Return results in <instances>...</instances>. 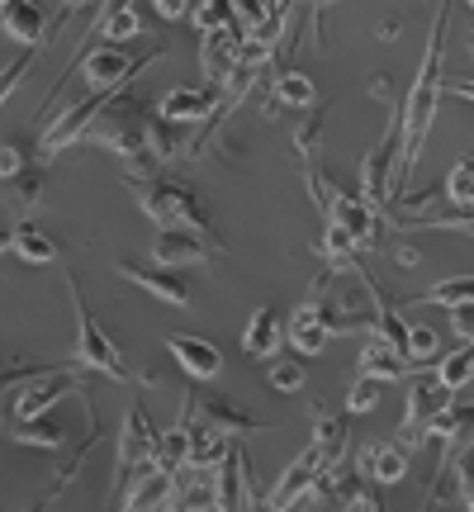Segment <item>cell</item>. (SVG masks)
Listing matches in <instances>:
<instances>
[{
    "label": "cell",
    "mask_w": 474,
    "mask_h": 512,
    "mask_svg": "<svg viewBox=\"0 0 474 512\" xmlns=\"http://www.w3.org/2000/svg\"><path fill=\"white\" fill-rule=\"evenodd\" d=\"M361 512H384V498H380V484H361Z\"/></svg>",
    "instance_id": "681fc988"
},
{
    "label": "cell",
    "mask_w": 474,
    "mask_h": 512,
    "mask_svg": "<svg viewBox=\"0 0 474 512\" xmlns=\"http://www.w3.org/2000/svg\"><path fill=\"white\" fill-rule=\"evenodd\" d=\"M157 57H162V48L147 57H128L124 48L95 43V48H86V57H81V72H86V86H91V91H119V86H128L138 72H147Z\"/></svg>",
    "instance_id": "8fae6325"
},
{
    "label": "cell",
    "mask_w": 474,
    "mask_h": 512,
    "mask_svg": "<svg viewBox=\"0 0 474 512\" xmlns=\"http://www.w3.org/2000/svg\"><path fill=\"white\" fill-rule=\"evenodd\" d=\"M152 261L166 271H209L223 261V238L219 233H190V228H162L152 238Z\"/></svg>",
    "instance_id": "ba28073f"
},
{
    "label": "cell",
    "mask_w": 474,
    "mask_h": 512,
    "mask_svg": "<svg viewBox=\"0 0 474 512\" xmlns=\"http://www.w3.org/2000/svg\"><path fill=\"white\" fill-rule=\"evenodd\" d=\"M394 261H399V266H418L422 252L413 247V242H399V247H394Z\"/></svg>",
    "instance_id": "f907efd6"
},
{
    "label": "cell",
    "mask_w": 474,
    "mask_h": 512,
    "mask_svg": "<svg viewBox=\"0 0 474 512\" xmlns=\"http://www.w3.org/2000/svg\"><path fill=\"white\" fill-rule=\"evenodd\" d=\"M43 200H48V171L43 166H24L19 176L0 181V204L15 209V214H34Z\"/></svg>",
    "instance_id": "1f68e13d"
},
{
    "label": "cell",
    "mask_w": 474,
    "mask_h": 512,
    "mask_svg": "<svg viewBox=\"0 0 474 512\" xmlns=\"http://www.w3.org/2000/svg\"><path fill=\"white\" fill-rule=\"evenodd\" d=\"M114 275L128 280V285H138V290H147L152 299L171 304V309H190V304H195V280L185 271H166L157 261H119Z\"/></svg>",
    "instance_id": "7c38bea8"
},
{
    "label": "cell",
    "mask_w": 474,
    "mask_h": 512,
    "mask_svg": "<svg viewBox=\"0 0 474 512\" xmlns=\"http://www.w3.org/2000/svg\"><path fill=\"white\" fill-rule=\"evenodd\" d=\"M152 10H157V19H166V24H171V19H190V5H185V0H157Z\"/></svg>",
    "instance_id": "c3c4849f"
},
{
    "label": "cell",
    "mask_w": 474,
    "mask_h": 512,
    "mask_svg": "<svg viewBox=\"0 0 474 512\" xmlns=\"http://www.w3.org/2000/svg\"><path fill=\"white\" fill-rule=\"evenodd\" d=\"M328 223H337L351 242H356V252H375L380 247V214L361 200V195H351L347 185H328Z\"/></svg>",
    "instance_id": "4fadbf2b"
},
{
    "label": "cell",
    "mask_w": 474,
    "mask_h": 512,
    "mask_svg": "<svg viewBox=\"0 0 474 512\" xmlns=\"http://www.w3.org/2000/svg\"><path fill=\"white\" fill-rule=\"evenodd\" d=\"M470 380H474V342H460L456 351H446L437 361V384L446 394H456V389H465Z\"/></svg>",
    "instance_id": "8d00e7d4"
},
{
    "label": "cell",
    "mask_w": 474,
    "mask_h": 512,
    "mask_svg": "<svg viewBox=\"0 0 474 512\" xmlns=\"http://www.w3.org/2000/svg\"><path fill=\"white\" fill-rule=\"evenodd\" d=\"M470 15H474V0H470Z\"/></svg>",
    "instance_id": "11a10c76"
},
{
    "label": "cell",
    "mask_w": 474,
    "mask_h": 512,
    "mask_svg": "<svg viewBox=\"0 0 474 512\" xmlns=\"http://www.w3.org/2000/svg\"><path fill=\"white\" fill-rule=\"evenodd\" d=\"M446 19H451V5H437L432 10V24H427V48H422L418 76L403 95V157H399V190L408 185L413 166H418L422 147H427V133L437 124V105L441 91H446Z\"/></svg>",
    "instance_id": "6da1fadb"
},
{
    "label": "cell",
    "mask_w": 474,
    "mask_h": 512,
    "mask_svg": "<svg viewBox=\"0 0 474 512\" xmlns=\"http://www.w3.org/2000/svg\"><path fill=\"white\" fill-rule=\"evenodd\" d=\"M86 370H76L72 361H62V366H48L43 375L34 380H24L10 394V418L15 422H34V418H48L62 399H76V394H86Z\"/></svg>",
    "instance_id": "52a82bcc"
},
{
    "label": "cell",
    "mask_w": 474,
    "mask_h": 512,
    "mask_svg": "<svg viewBox=\"0 0 474 512\" xmlns=\"http://www.w3.org/2000/svg\"><path fill=\"white\" fill-rule=\"evenodd\" d=\"M318 475H323V465H318V456L304 446V456H294L290 465L275 475V484L266 489V498H261V512H294L304 498L313 494Z\"/></svg>",
    "instance_id": "e0dca14e"
},
{
    "label": "cell",
    "mask_w": 474,
    "mask_h": 512,
    "mask_svg": "<svg viewBox=\"0 0 474 512\" xmlns=\"http://www.w3.org/2000/svg\"><path fill=\"white\" fill-rule=\"evenodd\" d=\"M5 370H10V366H5ZM5 370H0V375H5Z\"/></svg>",
    "instance_id": "9f6ffc18"
},
{
    "label": "cell",
    "mask_w": 474,
    "mask_h": 512,
    "mask_svg": "<svg viewBox=\"0 0 474 512\" xmlns=\"http://www.w3.org/2000/svg\"><path fill=\"white\" fill-rule=\"evenodd\" d=\"M256 512H261V508H256Z\"/></svg>",
    "instance_id": "6f0895ef"
},
{
    "label": "cell",
    "mask_w": 474,
    "mask_h": 512,
    "mask_svg": "<svg viewBox=\"0 0 474 512\" xmlns=\"http://www.w3.org/2000/svg\"><path fill=\"white\" fill-rule=\"evenodd\" d=\"M166 356L185 370L190 384L219 380V370H223V351L209 337H195V332H166Z\"/></svg>",
    "instance_id": "ffe728a7"
},
{
    "label": "cell",
    "mask_w": 474,
    "mask_h": 512,
    "mask_svg": "<svg viewBox=\"0 0 474 512\" xmlns=\"http://www.w3.org/2000/svg\"><path fill=\"white\" fill-rule=\"evenodd\" d=\"M190 19H195L200 38L223 34V29H233V5L228 0H200V5H190Z\"/></svg>",
    "instance_id": "60d3db41"
},
{
    "label": "cell",
    "mask_w": 474,
    "mask_h": 512,
    "mask_svg": "<svg viewBox=\"0 0 474 512\" xmlns=\"http://www.w3.org/2000/svg\"><path fill=\"white\" fill-rule=\"evenodd\" d=\"M19 171H24V152H19V147H0V181H10V176H19Z\"/></svg>",
    "instance_id": "7dc6e473"
},
{
    "label": "cell",
    "mask_w": 474,
    "mask_h": 512,
    "mask_svg": "<svg viewBox=\"0 0 474 512\" xmlns=\"http://www.w3.org/2000/svg\"><path fill=\"white\" fill-rule=\"evenodd\" d=\"M214 494H219V508L214 512H256V489H252V456L247 446L233 441V451L223 456V465L214 470Z\"/></svg>",
    "instance_id": "9a60e30c"
},
{
    "label": "cell",
    "mask_w": 474,
    "mask_h": 512,
    "mask_svg": "<svg viewBox=\"0 0 474 512\" xmlns=\"http://www.w3.org/2000/svg\"><path fill=\"white\" fill-rule=\"evenodd\" d=\"M413 228H441V233H470L474 238V214H427Z\"/></svg>",
    "instance_id": "bcb514c9"
},
{
    "label": "cell",
    "mask_w": 474,
    "mask_h": 512,
    "mask_svg": "<svg viewBox=\"0 0 474 512\" xmlns=\"http://www.w3.org/2000/svg\"><path fill=\"white\" fill-rule=\"evenodd\" d=\"M285 337H290V347L299 351V356H318V351L332 342V328H328V318H323V309H318L313 299H304V304L294 309V318L285 323Z\"/></svg>",
    "instance_id": "83f0119b"
},
{
    "label": "cell",
    "mask_w": 474,
    "mask_h": 512,
    "mask_svg": "<svg viewBox=\"0 0 474 512\" xmlns=\"http://www.w3.org/2000/svg\"><path fill=\"white\" fill-rule=\"evenodd\" d=\"M370 95H389L394 100V81L389 76H370Z\"/></svg>",
    "instance_id": "f5cc1de1"
},
{
    "label": "cell",
    "mask_w": 474,
    "mask_h": 512,
    "mask_svg": "<svg viewBox=\"0 0 474 512\" xmlns=\"http://www.w3.org/2000/svg\"><path fill=\"white\" fill-rule=\"evenodd\" d=\"M223 95L214 91V86H176V91H166L162 100H157V119L162 124H209L214 119V110H219Z\"/></svg>",
    "instance_id": "7402d4cb"
},
{
    "label": "cell",
    "mask_w": 474,
    "mask_h": 512,
    "mask_svg": "<svg viewBox=\"0 0 474 512\" xmlns=\"http://www.w3.org/2000/svg\"><path fill=\"white\" fill-rule=\"evenodd\" d=\"M152 441H157V427H152L147 403L143 399H128L124 403V418H119V441H114V470H110V489H105V512L119 508L124 489L147 470Z\"/></svg>",
    "instance_id": "8992f818"
},
{
    "label": "cell",
    "mask_w": 474,
    "mask_h": 512,
    "mask_svg": "<svg viewBox=\"0 0 474 512\" xmlns=\"http://www.w3.org/2000/svg\"><path fill=\"white\" fill-rule=\"evenodd\" d=\"M309 418H313L309 451L318 456L323 470H342V460H347V451H351V413L347 408H328V403L313 394Z\"/></svg>",
    "instance_id": "5bb4252c"
},
{
    "label": "cell",
    "mask_w": 474,
    "mask_h": 512,
    "mask_svg": "<svg viewBox=\"0 0 474 512\" xmlns=\"http://www.w3.org/2000/svg\"><path fill=\"white\" fill-rule=\"evenodd\" d=\"M380 394H384V384L380 380H370V375H351V384H347V408L351 418H365V413H375L380 408Z\"/></svg>",
    "instance_id": "ab89813d"
},
{
    "label": "cell",
    "mask_w": 474,
    "mask_h": 512,
    "mask_svg": "<svg viewBox=\"0 0 474 512\" xmlns=\"http://www.w3.org/2000/svg\"><path fill=\"white\" fill-rule=\"evenodd\" d=\"M356 375H370V380H380V384H394V380H413L418 370L403 361L399 351L389 347V342H380V337H365L361 342V356H356Z\"/></svg>",
    "instance_id": "f546056e"
},
{
    "label": "cell",
    "mask_w": 474,
    "mask_h": 512,
    "mask_svg": "<svg viewBox=\"0 0 474 512\" xmlns=\"http://www.w3.org/2000/svg\"><path fill=\"white\" fill-rule=\"evenodd\" d=\"M446 403H451V394H446V389L437 384V375H413V380H408L403 422H399V432H394V441H399L408 456H413L418 446H427V422L437 418Z\"/></svg>",
    "instance_id": "9c48e42d"
},
{
    "label": "cell",
    "mask_w": 474,
    "mask_h": 512,
    "mask_svg": "<svg viewBox=\"0 0 474 512\" xmlns=\"http://www.w3.org/2000/svg\"><path fill=\"white\" fill-rule=\"evenodd\" d=\"M38 53H43V48H24V53H19L15 62H10V67L0 72V105H5V100H10V95L19 91V81L29 76V67L38 62Z\"/></svg>",
    "instance_id": "7bdbcfd3"
},
{
    "label": "cell",
    "mask_w": 474,
    "mask_h": 512,
    "mask_svg": "<svg viewBox=\"0 0 474 512\" xmlns=\"http://www.w3.org/2000/svg\"><path fill=\"white\" fill-rule=\"evenodd\" d=\"M318 110L323 105V95L313 86V76L294 72V67H280L271 81V105H266V119H280V110Z\"/></svg>",
    "instance_id": "d4e9b609"
},
{
    "label": "cell",
    "mask_w": 474,
    "mask_h": 512,
    "mask_svg": "<svg viewBox=\"0 0 474 512\" xmlns=\"http://www.w3.org/2000/svg\"><path fill=\"white\" fill-rule=\"evenodd\" d=\"M67 294H72V313H76V347H72L67 361H72L76 370H86V375H105V380H114V384H128L124 351H119V342L105 332V323L91 313L86 290H81V275L76 271H67Z\"/></svg>",
    "instance_id": "277c9868"
},
{
    "label": "cell",
    "mask_w": 474,
    "mask_h": 512,
    "mask_svg": "<svg viewBox=\"0 0 474 512\" xmlns=\"http://www.w3.org/2000/svg\"><path fill=\"white\" fill-rule=\"evenodd\" d=\"M34 375H43V370H34V366H10L5 375H0V427L10 422V394H15L24 380H34Z\"/></svg>",
    "instance_id": "ee69618b"
},
{
    "label": "cell",
    "mask_w": 474,
    "mask_h": 512,
    "mask_svg": "<svg viewBox=\"0 0 474 512\" xmlns=\"http://www.w3.org/2000/svg\"><path fill=\"white\" fill-rule=\"evenodd\" d=\"M219 494H214V470H190L185 465L176 475V494L166 503V512H214Z\"/></svg>",
    "instance_id": "4dcf8cb0"
},
{
    "label": "cell",
    "mask_w": 474,
    "mask_h": 512,
    "mask_svg": "<svg viewBox=\"0 0 474 512\" xmlns=\"http://www.w3.org/2000/svg\"><path fill=\"white\" fill-rule=\"evenodd\" d=\"M441 356V337L437 328H427V323H408V342H403V361L418 370L427 361H437Z\"/></svg>",
    "instance_id": "f35d334b"
},
{
    "label": "cell",
    "mask_w": 474,
    "mask_h": 512,
    "mask_svg": "<svg viewBox=\"0 0 474 512\" xmlns=\"http://www.w3.org/2000/svg\"><path fill=\"white\" fill-rule=\"evenodd\" d=\"M190 418H195V384L185 389L181 418L171 422V427H162V432H157V441H152V456H147V465H152V470L181 475L185 465H190Z\"/></svg>",
    "instance_id": "44dd1931"
},
{
    "label": "cell",
    "mask_w": 474,
    "mask_h": 512,
    "mask_svg": "<svg viewBox=\"0 0 474 512\" xmlns=\"http://www.w3.org/2000/svg\"><path fill=\"white\" fill-rule=\"evenodd\" d=\"M10 252L19 256V261H29V266H53L57 256V238L53 233H43L38 223H15L10 228Z\"/></svg>",
    "instance_id": "d6a6232c"
},
{
    "label": "cell",
    "mask_w": 474,
    "mask_h": 512,
    "mask_svg": "<svg viewBox=\"0 0 474 512\" xmlns=\"http://www.w3.org/2000/svg\"><path fill=\"white\" fill-rule=\"evenodd\" d=\"M171 494H176V475H166V470H152V465H147L143 475L124 489V498H119V508L114 512H166Z\"/></svg>",
    "instance_id": "cb8c5ba5"
},
{
    "label": "cell",
    "mask_w": 474,
    "mask_h": 512,
    "mask_svg": "<svg viewBox=\"0 0 474 512\" xmlns=\"http://www.w3.org/2000/svg\"><path fill=\"white\" fill-rule=\"evenodd\" d=\"M446 86H451V95H460V100L474 105V76H460V81H446Z\"/></svg>",
    "instance_id": "816d5d0a"
},
{
    "label": "cell",
    "mask_w": 474,
    "mask_h": 512,
    "mask_svg": "<svg viewBox=\"0 0 474 512\" xmlns=\"http://www.w3.org/2000/svg\"><path fill=\"white\" fill-rule=\"evenodd\" d=\"M266 384H271V389H280V394H299V389L309 384V370L299 366L294 356H275L271 366H266Z\"/></svg>",
    "instance_id": "b9f144b4"
},
{
    "label": "cell",
    "mask_w": 474,
    "mask_h": 512,
    "mask_svg": "<svg viewBox=\"0 0 474 512\" xmlns=\"http://www.w3.org/2000/svg\"><path fill=\"white\" fill-rule=\"evenodd\" d=\"M81 403H86V432H91V437H86V446H76L72 456H67L62 465H57L53 484H48V489H43V494H38L24 512H43V508H53L57 498H67V494H72L76 475L86 470V460H91V451H95V441H100V413H95V399H91V394H81Z\"/></svg>",
    "instance_id": "d6986e66"
},
{
    "label": "cell",
    "mask_w": 474,
    "mask_h": 512,
    "mask_svg": "<svg viewBox=\"0 0 474 512\" xmlns=\"http://www.w3.org/2000/svg\"><path fill=\"white\" fill-rule=\"evenodd\" d=\"M10 252V228H0V256Z\"/></svg>",
    "instance_id": "db71d44e"
},
{
    "label": "cell",
    "mask_w": 474,
    "mask_h": 512,
    "mask_svg": "<svg viewBox=\"0 0 474 512\" xmlns=\"http://www.w3.org/2000/svg\"><path fill=\"white\" fill-rule=\"evenodd\" d=\"M470 451H474V403H456V427H451V437L441 441V460H437V470H432V484H427L418 512H437L441 508L446 484H451V470H456Z\"/></svg>",
    "instance_id": "30bf717a"
},
{
    "label": "cell",
    "mask_w": 474,
    "mask_h": 512,
    "mask_svg": "<svg viewBox=\"0 0 474 512\" xmlns=\"http://www.w3.org/2000/svg\"><path fill=\"white\" fill-rule=\"evenodd\" d=\"M237 53H242V29H237V24L233 29H223V34L200 38V62H204V76H209V86H214V91L233 76Z\"/></svg>",
    "instance_id": "f1b7e54d"
},
{
    "label": "cell",
    "mask_w": 474,
    "mask_h": 512,
    "mask_svg": "<svg viewBox=\"0 0 474 512\" xmlns=\"http://www.w3.org/2000/svg\"><path fill=\"white\" fill-rule=\"evenodd\" d=\"M451 484H456V503L465 512H474V451L451 470Z\"/></svg>",
    "instance_id": "f6af8a7d"
},
{
    "label": "cell",
    "mask_w": 474,
    "mask_h": 512,
    "mask_svg": "<svg viewBox=\"0 0 474 512\" xmlns=\"http://www.w3.org/2000/svg\"><path fill=\"white\" fill-rule=\"evenodd\" d=\"M441 195H446V204H451L456 214H474V157H460V162L446 171Z\"/></svg>",
    "instance_id": "d590c367"
},
{
    "label": "cell",
    "mask_w": 474,
    "mask_h": 512,
    "mask_svg": "<svg viewBox=\"0 0 474 512\" xmlns=\"http://www.w3.org/2000/svg\"><path fill=\"white\" fill-rule=\"evenodd\" d=\"M413 304H441V309H465V304H474V275H451V280H437L432 290L413 294Z\"/></svg>",
    "instance_id": "74e56055"
},
{
    "label": "cell",
    "mask_w": 474,
    "mask_h": 512,
    "mask_svg": "<svg viewBox=\"0 0 474 512\" xmlns=\"http://www.w3.org/2000/svg\"><path fill=\"white\" fill-rule=\"evenodd\" d=\"M15 446H29V451H48L57 456L62 446H67V427L57 418H34V422H15V432H10Z\"/></svg>",
    "instance_id": "e575fe53"
},
{
    "label": "cell",
    "mask_w": 474,
    "mask_h": 512,
    "mask_svg": "<svg viewBox=\"0 0 474 512\" xmlns=\"http://www.w3.org/2000/svg\"><path fill=\"white\" fill-rule=\"evenodd\" d=\"M152 119H157V105H143L138 95L119 91V100H110L105 114L91 124L86 143L114 152V157L124 162V181L162 176V166L152 157Z\"/></svg>",
    "instance_id": "7a4b0ae2"
},
{
    "label": "cell",
    "mask_w": 474,
    "mask_h": 512,
    "mask_svg": "<svg viewBox=\"0 0 474 512\" xmlns=\"http://www.w3.org/2000/svg\"><path fill=\"white\" fill-rule=\"evenodd\" d=\"M399 157H403V100H394L389 105V124H384V133L375 138V143L365 147L361 157V195L375 214H389V204H394V195H399Z\"/></svg>",
    "instance_id": "5b68a950"
},
{
    "label": "cell",
    "mask_w": 474,
    "mask_h": 512,
    "mask_svg": "<svg viewBox=\"0 0 474 512\" xmlns=\"http://www.w3.org/2000/svg\"><path fill=\"white\" fill-rule=\"evenodd\" d=\"M351 470L365 475L370 484H380V489H394V484L408 479V451L394 437H375V441H365V446H356Z\"/></svg>",
    "instance_id": "ac0fdd59"
},
{
    "label": "cell",
    "mask_w": 474,
    "mask_h": 512,
    "mask_svg": "<svg viewBox=\"0 0 474 512\" xmlns=\"http://www.w3.org/2000/svg\"><path fill=\"white\" fill-rule=\"evenodd\" d=\"M280 342H285V323H280V313H275L271 304L252 309L247 328H242V351H247L252 361H275V356H280Z\"/></svg>",
    "instance_id": "4316f807"
},
{
    "label": "cell",
    "mask_w": 474,
    "mask_h": 512,
    "mask_svg": "<svg viewBox=\"0 0 474 512\" xmlns=\"http://www.w3.org/2000/svg\"><path fill=\"white\" fill-rule=\"evenodd\" d=\"M228 451H233V441L223 432H214L200 418H190V470H219Z\"/></svg>",
    "instance_id": "836d02e7"
},
{
    "label": "cell",
    "mask_w": 474,
    "mask_h": 512,
    "mask_svg": "<svg viewBox=\"0 0 474 512\" xmlns=\"http://www.w3.org/2000/svg\"><path fill=\"white\" fill-rule=\"evenodd\" d=\"M361 484L365 475L356 470H323L318 484H313V494L299 503V512H361Z\"/></svg>",
    "instance_id": "603a6c76"
},
{
    "label": "cell",
    "mask_w": 474,
    "mask_h": 512,
    "mask_svg": "<svg viewBox=\"0 0 474 512\" xmlns=\"http://www.w3.org/2000/svg\"><path fill=\"white\" fill-rule=\"evenodd\" d=\"M195 418L209 422L214 432H223L228 441H247V437H261V432H271L275 422L256 418V413H247L242 403L223 399V394H200L195 389Z\"/></svg>",
    "instance_id": "2e32d148"
},
{
    "label": "cell",
    "mask_w": 474,
    "mask_h": 512,
    "mask_svg": "<svg viewBox=\"0 0 474 512\" xmlns=\"http://www.w3.org/2000/svg\"><path fill=\"white\" fill-rule=\"evenodd\" d=\"M124 185H128V195L138 200V209L157 223V233H162V228L219 233V228H214V214H209V204H204V195L190 181H181V176H166L162 171V176H143V181H124Z\"/></svg>",
    "instance_id": "3957f363"
},
{
    "label": "cell",
    "mask_w": 474,
    "mask_h": 512,
    "mask_svg": "<svg viewBox=\"0 0 474 512\" xmlns=\"http://www.w3.org/2000/svg\"><path fill=\"white\" fill-rule=\"evenodd\" d=\"M91 34L100 38V43H110V48H124L128 38L147 34V24H143V15H138V5H128V0H110V5H100V10H95Z\"/></svg>",
    "instance_id": "484cf974"
}]
</instances>
